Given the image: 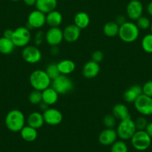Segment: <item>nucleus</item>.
<instances>
[{"mask_svg": "<svg viewBox=\"0 0 152 152\" xmlns=\"http://www.w3.org/2000/svg\"><path fill=\"white\" fill-rule=\"evenodd\" d=\"M26 118L22 111L13 109L8 111L4 118V124L9 131L12 132H19L25 126Z\"/></svg>", "mask_w": 152, "mask_h": 152, "instance_id": "f257e3e1", "label": "nucleus"}, {"mask_svg": "<svg viewBox=\"0 0 152 152\" xmlns=\"http://www.w3.org/2000/svg\"><path fill=\"white\" fill-rule=\"evenodd\" d=\"M29 83L33 89L43 91L50 87L52 80L45 70L37 69L30 74Z\"/></svg>", "mask_w": 152, "mask_h": 152, "instance_id": "f03ea898", "label": "nucleus"}, {"mask_svg": "<svg viewBox=\"0 0 152 152\" xmlns=\"http://www.w3.org/2000/svg\"><path fill=\"white\" fill-rule=\"evenodd\" d=\"M140 30L133 22L127 21L119 26V39L125 43H132L138 39L139 37Z\"/></svg>", "mask_w": 152, "mask_h": 152, "instance_id": "7ed1b4c3", "label": "nucleus"}, {"mask_svg": "<svg viewBox=\"0 0 152 152\" xmlns=\"http://www.w3.org/2000/svg\"><path fill=\"white\" fill-rule=\"evenodd\" d=\"M118 137L122 140H129L137 132L134 120L131 117L120 120L116 128Z\"/></svg>", "mask_w": 152, "mask_h": 152, "instance_id": "20e7f679", "label": "nucleus"}, {"mask_svg": "<svg viewBox=\"0 0 152 152\" xmlns=\"http://www.w3.org/2000/svg\"><path fill=\"white\" fill-rule=\"evenodd\" d=\"M51 86L59 95H65L72 91L74 89V83L67 75L60 74L58 77L52 80Z\"/></svg>", "mask_w": 152, "mask_h": 152, "instance_id": "39448f33", "label": "nucleus"}, {"mask_svg": "<svg viewBox=\"0 0 152 152\" xmlns=\"http://www.w3.org/2000/svg\"><path fill=\"white\" fill-rule=\"evenodd\" d=\"M131 145L139 151H146L151 145L152 138L145 130H137L131 139Z\"/></svg>", "mask_w": 152, "mask_h": 152, "instance_id": "423d86ee", "label": "nucleus"}, {"mask_svg": "<svg viewBox=\"0 0 152 152\" xmlns=\"http://www.w3.org/2000/svg\"><path fill=\"white\" fill-rule=\"evenodd\" d=\"M11 39L16 47H25L28 45L31 39V31L25 26L16 28V29L13 30Z\"/></svg>", "mask_w": 152, "mask_h": 152, "instance_id": "0eeeda50", "label": "nucleus"}, {"mask_svg": "<svg viewBox=\"0 0 152 152\" xmlns=\"http://www.w3.org/2000/svg\"><path fill=\"white\" fill-rule=\"evenodd\" d=\"M137 112L141 115L148 117L152 115V97L142 94L134 102Z\"/></svg>", "mask_w": 152, "mask_h": 152, "instance_id": "6e6552de", "label": "nucleus"}, {"mask_svg": "<svg viewBox=\"0 0 152 152\" xmlns=\"http://www.w3.org/2000/svg\"><path fill=\"white\" fill-rule=\"evenodd\" d=\"M45 25H46V14L36 9L35 10H33L28 14L25 27L31 31L33 29H40Z\"/></svg>", "mask_w": 152, "mask_h": 152, "instance_id": "1a4fd4ad", "label": "nucleus"}, {"mask_svg": "<svg viewBox=\"0 0 152 152\" xmlns=\"http://www.w3.org/2000/svg\"><path fill=\"white\" fill-rule=\"evenodd\" d=\"M22 59L28 64H36L42 59V53L36 45H27L22 50Z\"/></svg>", "mask_w": 152, "mask_h": 152, "instance_id": "9d476101", "label": "nucleus"}, {"mask_svg": "<svg viewBox=\"0 0 152 152\" xmlns=\"http://www.w3.org/2000/svg\"><path fill=\"white\" fill-rule=\"evenodd\" d=\"M45 41L50 46L59 45L63 41V30L60 27L49 28L45 33Z\"/></svg>", "mask_w": 152, "mask_h": 152, "instance_id": "9b49d317", "label": "nucleus"}, {"mask_svg": "<svg viewBox=\"0 0 152 152\" xmlns=\"http://www.w3.org/2000/svg\"><path fill=\"white\" fill-rule=\"evenodd\" d=\"M143 4L139 0H131L126 7V14L128 19L132 21H137L142 16Z\"/></svg>", "mask_w": 152, "mask_h": 152, "instance_id": "f8f14e48", "label": "nucleus"}, {"mask_svg": "<svg viewBox=\"0 0 152 152\" xmlns=\"http://www.w3.org/2000/svg\"><path fill=\"white\" fill-rule=\"evenodd\" d=\"M45 123L49 126H58L63 121V114L55 108H49L43 112Z\"/></svg>", "mask_w": 152, "mask_h": 152, "instance_id": "ddd939ff", "label": "nucleus"}, {"mask_svg": "<svg viewBox=\"0 0 152 152\" xmlns=\"http://www.w3.org/2000/svg\"><path fill=\"white\" fill-rule=\"evenodd\" d=\"M118 134L114 129L106 128L100 132L98 135V142L104 146H110L113 142L117 140Z\"/></svg>", "mask_w": 152, "mask_h": 152, "instance_id": "4468645a", "label": "nucleus"}, {"mask_svg": "<svg viewBox=\"0 0 152 152\" xmlns=\"http://www.w3.org/2000/svg\"><path fill=\"white\" fill-rule=\"evenodd\" d=\"M81 34V30L74 23L66 25L63 30V40L68 43L75 42L79 39Z\"/></svg>", "mask_w": 152, "mask_h": 152, "instance_id": "2eb2a0df", "label": "nucleus"}, {"mask_svg": "<svg viewBox=\"0 0 152 152\" xmlns=\"http://www.w3.org/2000/svg\"><path fill=\"white\" fill-rule=\"evenodd\" d=\"M100 72V65L92 59L83 65L82 68V75L86 79H93L98 75Z\"/></svg>", "mask_w": 152, "mask_h": 152, "instance_id": "dca6fc26", "label": "nucleus"}, {"mask_svg": "<svg viewBox=\"0 0 152 152\" xmlns=\"http://www.w3.org/2000/svg\"><path fill=\"white\" fill-rule=\"evenodd\" d=\"M142 94V86L139 85L131 86L124 92L123 98L125 102L128 103H134L136 99Z\"/></svg>", "mask_w": 152, "mask_h": 152, "instance_id": "f3484780", "label": "nucleus"}, {"mask_svg": "<svg viewBox=\"0 0 152 152\" xmlns=\"http://www.w3.org/2000/svg\"><path fill=\"white\" fill-rule=\"evenodd\" d=\"M26 123L28 126L34 129H40L43 127L45 123L43 113H40L39 111L31 112L26 118Z\"/></svg>", "mask_w": 152, "mask_h": 152, "instance_id": "a211bd4d", "label": "nucleus"}, {"mask_svg": "<svg viewBox=\"0 0 152 152\" xmlns=\"http://www.w3.org/2000/svg\"><path fill=\"white\" fill-rule=\"evenodd\" d=\"M58 5V0H37L35 4L36 9L47 14L49 12L55 10Z\"/></svg>", "mask_w": 152, "mask_h": 152, "instance_id": "6ab92c4d", "label": "nucleus"}, {"mask_svg": "<svg viewBox=\"0 0 152 152\" xmlns=\"http://www.w3.org/2000/svg\"><path fill=\"white\" fill-rule=\"evenodd\" d=\"M42 99L43 102L50 106L57 103L59 99V94L52 86H50L42 91Z\"/></svg>", "mask_w": 152, "mask_h": 152, "instance_id": "aec40b11", "label": "nucleus"}, {"mask_svg": "<svg viewBox=\"0 0 152 152\" xmlns=\"http://www.w3.org/2000/svg\"><path fill=\"white\" fill-rule=\"evenodd\" d=\"M63 22V15L58 10H54L46 14V24L49 28L60 27Z\"/></svg>", "mask_w": 152, "mask_h": 152, "instance_id": "412c9836", "label": "nucleus"}, {"mask_svg": "<svg viewBox=\"0 0 152 152\" xmlns=\"http://www.w3.org/2000/svg\"><path fill=\"white\" fill-rule=\"evenodd\" d=\"M58 70L61 74L63 75H69L75 71L76 68V65L74 61L71 59H63L57 63Z\"/></svg>", "mask_w": 152, "mask_h": 152, "instance_id": "4be33fe9", "label": "nucleus"}, {"mask_svg": "<svg viewBox=\"0 0 152 152\" xmlns=\"http://www.w3.org/2000/svg\"><path fill=\"white\" fill-rule=\"evenodd\" d=\"M112 114L119 120H122L131 117L129 109L123 103L116 104L112 108Z\"/></svg>", "mask_w": 152, "mask_h": 152, "instance_id": "5701e85b", "label": "nucleus"}, {"mask_svg": "<svg viewBox=\"0 0 152 152\" xmlns=\"http://www.w3.org/2000/svg\"><path fill=\"white\" fill-rule=\"evenodd\" d=\"M73 22L76 26L78 27L80 30H83L89 26L90 23V18L87 13L80 11L75 15Z\"/></svg>", "mask_w": 152, "mask_h": 152, "instance_id": "b1692460", "label": "nucleus"}, {"mask_svg": "<svg viewBox=\"0 0 152 152\" xmlns=\"http://www.w3.org/2000/svg\"><path fill=\"white\" fill-rule=\"evenodd\" d=\"M21 137L25 142H34L37 140V136H38V132L37 129H34L29 126H25L22 128V130L19 132Z\"/></svg>", "mask_w": 152, "mask_h": 152, "instance_id": "393cba45", "label": "nucleus"}, {"mask_svg": "<svg viewBox=\"0 0 152 152\" xmlns=\"http://www.w3.org/2000/svg\"><path fill=\"white\" fill-rule=\"evenodd\" d=\"M119 25L115 21H109L103 27V33L107 37H115L118 36Z\"/></svg>", "mask_w": 152, "mask_h": 152, "instance_id": "a878e982", "label": "nucleus"}, {"mask_svg": "<svg viewBox=\"0 0 152 152\" xmlns=\"http://www.w3.org/2000/svg\"><path fill=\"white\" fill-rule=\"evenodd\" d=\"M15 45L13 44L11 39L1 37L0 38V53L2 54L7 55L11 53L15 48Z\"/></svg>", "mask_w": 152, "mask_h": 152, "instance_id": "bb28decb", "label": "nucleus"}, {"mask_svg": "<svg viewBox=\"0 0 152 152\" xmlns=\"http://www.w3.org/2000/svg\"><path fill=\"white\" fill-rule=\"evenodd\" d=\"M142 50L147 53H152V34H146L144 36L141 42Z\"/></svg>", "mask_w": 152, "mask_h": 152, "instance_id": "cd10ccee", "label": "nucleus"}, {"mask_svg": "<svg viewBox=\"0 0 152 152\" xmlns=\"http://www.w3.org/2000/svg\"><path fill=\"white\" fill-rule=\"evenodd\" d=\"M110 152H128V147L124 140H116L110 145Z\"/></svg>", "mask_w": 152, "mask_h": 152, "instance_id": "c85d7f7f", "label": "nucleus"}, {"mask_svg": "<svg viewBox=\"0 0 152 152\" xmlns=\"http://www.w3.org/2000/svg\"><path fill=\"white\" fill-rule=\"evenodd\" d=\"M45 71L49 75V77H50L52 80L55 79L56 77H58L61 74L59 72V70H58V65L55 62H51V63H49L46 66Z\"/></svg>", "mask_w": 152, "mask_h": 152, "instance_id": "c756f323", "label": "nucleus"}, {"mask_svg": "<svg viewBox=\"0 0 152 152\" xmlns=\"http://www.w3.org/2000/svg\"><path fill=\"white\" fill-rule=\"evenodd\" d=\"M28 101L32 105H37L43 101L42 99V91L37 90H33L28 95Z\"/></svg>", "mask_w": 152, "mask_h": 152, "instance_id": "7c9ffc66", "label": "nucleus"}, {"mask_svg": "<svg viewBox=\"0 0 152 152\" xmlns=\"http://www.w3.org/2000/svg\"><path fill=\"white\" fill-rule=\"evenodd\" d=\"M136 22H136V25H137V27H138L139 30L145 31V30L150 29L151 22L150 19L148 17H146V16H140Z\"/></svg>", "mask_w": 152, "mask_h": 152, "instance_id": "2f4dec72", "label": "nucleus"}, {"mask_svg": "<svg viewBox=\"0 0 152 152\" xmlns=\"http://www.w3.org/2000/svg\"><path fill=\"white\" fill-rule=\"evenodd\" d=\"M116 120L117 119L113 114H107L103 118V124L107 129H114L116 126Z\"/></svg>", "mask_w": 152, "mask_h": 152, "instance_id": "473e14b6", "label": "nucleus"}, {"mask_svg": "<svg viewBox=\"0 0 152 152\" xmlns=\"http://www.w3.org/2000/svg\"><path fill=\"white\" fill-rule=\"evenodd\" d=\"M134 123H135V126H136V129L137 130H145L147 126L148 122L147 119L145 118V116H139V117H137L135 120H134Z\"/></svg>", "mask_w": 152, "mask_h": 152, "instance_id": "72a5a7b5", "label": "nucleus"}, {"mask_svg": "<svg viewBox=\"0 0 152 152\" xmlns=\"http://www.w3.org/2000/svg\"><path fill=\"white\" fill-rule=\"evenodd\" d=\"M34 45L39 46L41 45L45 41V33L43 31H38L34 35Z\"/></svg>", "mask_w": 152, "mask_h": 152, "instance_id": "f704fd0d", "label": "nucleus"}, {"mask_svg": "<svg viewBox=\"0 0 152 152\" xmlns=\"http://www.w3.org/2000/svg\"><path fill=\"white\" fill-rule=\"evenodd\" d=\"M142 89L143 94L152 97V80L145 82L142 86Z\"/></svg>", "mask_w": 152, "mask_h": 152, "instance_id": "c9c22d12", "label": "nucleus"}, {"mask_svg": "<svg viewBox=\"0 0 152 152\" xmlns=\"http://www.w3.org/2000/svg\"><path fill=\"white\" fill-rule=\"evenodd\" d=\"M104 53L100 50H95V51L92 53V56H91L92 60L95 62H98V63H100L101 62H102V60L104 59Z\"/></svg>", "mask_w": 152, "mask_h": 152, "instance_id": "e433bc0d", "label": "nucleus"}, {"mask_svg": "<svg viewBox=\"0 0 152 152\" xmlns=\"http://www.w3.org/2000/svg\"><path fill=\"white\" fill-rule=\"evenodd\" d=\"M115 22L120 26L122 24H124L125 22H127L126 17H125V16H123V15H119V16H116V19H115Z\"/></svg>", "mask_w": 152, "mask_h": 152, "instance_id": "4c0bfd02", "label": "nucleus"}, {"mask_svg": "<svg viewBox=\"0 0 152 152\" xmlns=\"http://www.w3.org/2000/svg\"><path fill=\"white\" fill-rule=\"evenodd\" d=\"M50 54L52 56H58L60 53V48L58 47V45H55V46H50Z\"/></svg>", "mask_w": 152, "mask_h": 152, "instance_id": "58836bf2", "label": "nucleus"}, {"mask_svg": "<svg viewBox=\"0 0 152 152\" xmlns=\"http://www.w3.org/2000/svg\"><path fill=\"white\" fill-rule=\"evenodd\" d=\"M13 30L6 29L5 31H4V33H3V37H6V38L11 39L12 36H13Z\"/></svg>", "mask_w": 152, "mask_h": 152, "instance_id": "ea45409f", "label": "nucleus"}, {"mask_svg": "<svg viewBox=\"0 0 152 152\" xmlns=\"http://www.w3.org/2000/svg\"><path fill=\"white\" fill-rule=\"evenodd\" d=\"M37 105H38L39 109H40V111H43V112L44 111H46V110L47 109V108H49V105H48L47 104H46V102H43V101H42L41 102H40V103H39Z\"/></svg>", "mask_w": 152, "mask_h": 152, "instance_id": "a19ab883", "label": "nucleus"}, {"mask_svg": "<svg viewBox=\"0 0 152 152\" xmlns=\"http://www.w3.org/2000/svg\"><path fill=\"white\" fill-rule=\"evenodd\" d=\"M145 131V132H147L149 136L152 138V122L148 123V125H147V126H146Z\"/></svg>", "mask_w": 152, "mask_h": 152, "instance_id": "79ce46f5", "label": "nucleus"}, {"mask_svg": "<svg viewBox=\"0 0 152 152\" xmlns=\"http://www.w3.org/2000/svg\"><path fill=\"white\" fill-rule=\"evenodd\" d=\"M22 1H23V2L25 3L26 5L34 6V5H35L37 0H22Z\"/></svg>", "mask_w": 152, "mask_h": 152, "instance_id": "37998d69", "label": "nucleus"}, {"mask_svg": "<svg viewBox=\"0 0 152 152\" xmlns=\"http://www.w3.org/2000/svg\"><path fill=\"white\" fill-rule=\"evenodd\" d=\"M147 12L149 14V16H151L152 17V1H151L148 3L147 6Z\"/></svg>", "mask_w": 152, "mask_h": 152, "instance_id": "c03bdc74", "label": "nucleus"}, {"mask_svg": "<svg viewBox=\"0 0 152 152\" xmlns=\"http://www.w3.org/2000/svg\"><path fill=\"white\" fill-rule=\"evenodd\" d=\"M150 30H151V33L152 34V21H151V27H150Z\"/></svg>", "mask_w": 152, "mask_h": 152, "instance_id": "a18cd8bd", "label": "nucleus"}, {"mask_svg": "<svg viewBox=\"0 0 152 152\" xmlns=\"http://www.w3.org/2000/svg\"><path fill=\"white\" fill-rule=\"evenodd\" d=\"M10 1H20V0H10Z\"/></svg>", "mask_w": 152, "mask_h": 152, "instance_id": "49530a36", "label": "nucleus"}]
</instances>
